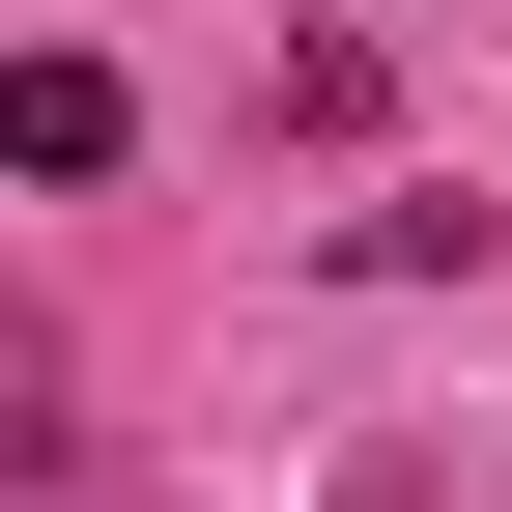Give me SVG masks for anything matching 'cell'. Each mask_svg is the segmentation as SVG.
<instances>
[{
  "instance_id": "obj_2",
  "label": "cell",
  "mask_w": 512,
  "mask_h": 512,
  "mask_svg": "<svg viewBox=\"0 0 512 512\" xmlns=\"http://www.w3.org/2000/svg\"><path fill=\"white\" fill-rule=\"evenodd\" d=\"M399 29H427V0H399Z\"/></svg>"
},
{
  "instance_id": "obj_1",
  "label": "cell",
  "mask_w": 512,
  "mask_h": 512,
  "mask_svg": "<svg viewBox=\"0 0 512 512\" xmlns=\"http://www.w3.org/2000/svg\"><path fill=\"white\" fill-rule=\"evenodd\" d=\"M0 143H29L57 200H86V171H114V57H29V86H0Z\"/></svg>"
}]
</instances>
